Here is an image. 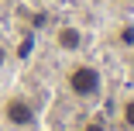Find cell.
Instances as JSON below:
<instances>
[{
	"mask_svg": "<svg viewBox=\"0 0 134 131\" xmlns=\"http://www.w3.org/2000/svg\"><path fill=\"white\" fill-rule=\"evenodd\" d=\"M7 59H10V52H7L4 45H0V69H4V66H7Z\"/></svg>",
	"mask_w": 134,
	"mask_h": 131,
	"instance_id": "7",
	"label": "cell"
},
{
	"mask_svg": "<svg viewBox=\"0 0 134 131\" xmlns=\"http://www.w3.org/2000/svg\"><path fill=\"white\" fill-rule=\"evenodd\" d=\"M120 121H124V128L134 131V97H127V100L120 103Z\"/></svg>",
	"mask_w": 134,
	"mask_h": 131,
	"instance_id": "4",
	"label": "cell"
},
{
	"mask_svg": "<svg viewBox=\"0 0 134 131\" xmlns=\"http://www.w3.org/2000/svg\"><path fill=\"white\" fill-rule=\"evenodd\" d=\"M124 4H134V0H124Z\"/></svg>",
	"mask_w": 134,
	"mask_h": 131,
	"instance_id": "9",
	"label": "cell"
},
{
	"mask_svg": "<svg viewBox=\"0 0 134 131\" xmlns=\"http://www.w3.org/2000/svg\"><path fill=\"white\" fill-rule=\"evenodd\" d=\"M86 131H103V124H96V121H93V124H90Z\"/></svg>",
	"mask_w": 134,
	"mask_h": 131,
	"instance_id": "8",
	"label": "cell"
},
{
	"mask_svg": "<svg viewBox=\"0 0 134 131\" xmlns=\"http://www.w3.org/2000/svg\"><path fill=\"white\" fill-rule=\"evenodd\" d=\"M4 121L10 128H35L38 114H35V107H31L28 97H7L4 100Z\"/></svg>",
	"mask_w": 134,
	"mask_h": 131,
	"instance_id": "2",
	"label": "cell"
},
{
	"mask_svg": "<svg viewBox=\"0 0 134 131\" xmlns=\"http://www.w3.org/2000/svg\"><path fill=\"white\" fill-rule=\"evenodd\" d=\"M120 41L127 48H134V24H124V28H120Z\"/></svg>",
	"mask_w": 134,
	"mask_h": 131,
	"instance_id": "5",
	"label": "cell"
},
{
	"mask_svg": "<svg viewBox=\"0 0 134 131\" xmlns=\"http://www.w3.org/2000/svg\"><path fill=\"white\" fill-rule=\"evenodd\" d=\"M65 83H69V93H72V97H79V100H93V97L100 93V86H103V76H100L96 66L79 62V66L69 69Z\"/></svg>",
	"mask_w": 134,
	"mask_h": 131,
	"instance_id": "1",
	"label": "cell"
},
{
	"mask_svg": "<svg viewBox=\"0 0 134 131\" xmlns=\"http://www.w3.org/2000/svg\"><path fill=\"white\" fill-rule=\"evenodd\" d=\"M83 41H86V35H83V28H76V24H62V28L55 31V45L62 52H79Z\"/></svg>",
	"mask_w": 134,
	"mask_h": 131,
	"instance_id": "3",
	"label": "cell"
},
{
	"mask_svg": "<svg viewBox=\"0 0 134 131\" xmlns=\"http://www.w3.org/2000/svg\"><path fill=\"white\" fill-rule=\"evenodd\" d=\"M28 52H31V38H24V41H21V48H17V55L24 59V55H28Z\"/></svg>",
	"mask_w": 134,
	"mask_h": 131,
	"instance_id": "6",
	"label": "cell"
}]
</instances>
